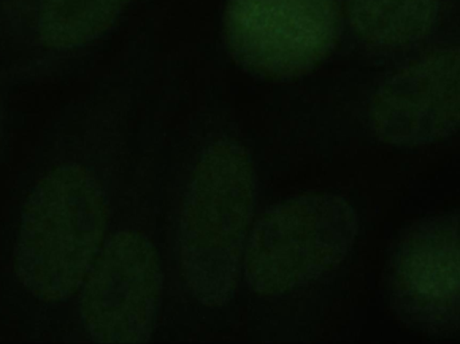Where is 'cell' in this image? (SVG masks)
I'll use <instances>...</instances> for the list:
<instances>
[{"label": "cell", "mask_w": 460, "mask_h": 344, "mask_svg": "<svg viewBox=\"0 0 460 344\" xmlns=\"http://www.w3.org/2000/svg\"><path fill=\"white\" fill-rule=\"evenodd\" d=\"M164 292L158 251L139 232L116 233L86 275L81 315L92 340L104 344L150 342Z\"/></svg>", "instance_id": "8992f818"}, {"label": "cell", "mask_w": 460, "mask_h": 344, "mask_svg": "<svg viewBox=\"0 0 460 344\" xmlns=\"http://www.w3.org/2000/svg\"><path fill=\"white\" fill-rule=\"evenodd\" d=\"M386 291L392 310L411 329L460 331V211L402 230L389 256Z\"/></svg>", "instance_id": "5b68a950"}, {"label": "cell", "mask_w": 460, "mask_h": 344, "mask_svg": "<svg viewBox=\"0 0 460 344\" xmlns=\"http://www.w3.org/2000/svg\"><path fill=\"white\" fill-rule=\"evenodd\" d=\"M346 8L357 37L381 49L424 40L440 15L439 0H348Z\"/></svg>", "instance_id": "ba28073f"}, {"label": "cell", "mask_w": 460, "mask_h": 344, "mask_svg": "<svg viewBox=\"0 0 460 344\" xmlns=\"http://www.w3.org/2000/svg\"><path fill=\"white\" fill-rule=\"evenodd\" d=\"M256 203L248 151L217 140L202 153L181 213L180 262L191 296L208 308L228 304L243 270Z\"/></svg>", "instance_id": "6da1fadb"}, {"label": "cell", "mask_w": 460, "mask_h": 344, "mask_svg": "<svg viewBox=\"0 0 460 344\" xmlns=\"http://www.w3.org/2000/svg\"><path fill=\"white\" fill-rule=\"evenodd\" d=\"M224 38L232 58L265 80L299 78L334 50L340 0H228Z\"/></svg>", "instance_id": "277c9868"}, {"label": "cell", "mask_w": 460, "mask_h": 344, "mask_svg": "<svg viewBox=\"0 0 460 344\" xmlns=\"http://www.w3.org/2000/svg\"><path fill=\"white\" fill-rule=\"evenodd\" d=\"M351 203L332 192H308L268 208L252 226L243 270L261 297L305 288L337 269L358 235Z\"/></svg>", "instance_id": "3957f363"}, {"label": "cell", "mask_w": 460, "mask_h": 344, "mask_svg": "<svg viewBox=\"0 0 460 344\" xmlns=\"http://www.w3.org/2000/svg\"><path fill=\"white\" fill-rule=\"evenodd\" d=\"M108 206L93 173L65 164L30 192L19 226L13 268L22 286L45 303L69 299L102 251Z\"/></svg>", "instance_id": "7a4b0ae2"}, {"label": "cell", "mask_w": 460, "mask_h": 344, "mask_svg": "<svg viewBox=\"0 0 460 344\" xmlns=\"http://www.w3.org/2000/svg\"><path fill=\"white\" fill-rule=\"evenodd\" d=\"M131 0H42L38 30L49 48L85 45L107 31Z\"/></svg>", "instance_id": "9c48e42d"}, {"label": "cell", "mask_w": 460, "mask_h": 344, "mask_svg": "<svg viewBox=\"0 0 460 344\" xmlns=\"http://www.w3.org/2000/svg\"><path fill=\"white\" fill-rule=\"evenodd\" d=\"M370 128L394 147L415 148L460 131V46L424 54L389 75L369 102Z\"/></svg>", "instance_id": "52a82bcc"}]
</instances>
